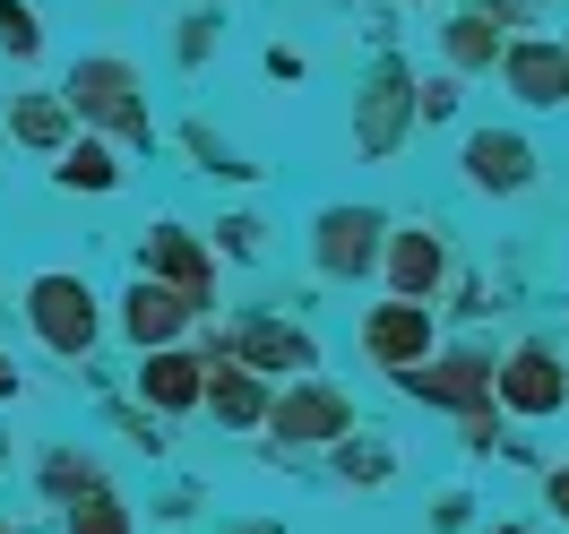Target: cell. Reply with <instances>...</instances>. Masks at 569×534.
<instances>
[{
	"label": "cell",
	"mask_w": 569,
	"mask_h": 534,
	"mask_svg": "<svg viewBox=\"0 0 569 534\" xmlns=\"http://www.w3.org/2000/svg\"><path fill=\"white\" fill-rule=\"evenodd\" d=\"M52 181L78 190V199H112V190L130 181V164H121V147H112V139L87 130V139H61V147H52Z\"/></svg>",
	"instance_id": "16"
},
{
	"label": "cell",
	"mask_w": 569,
	"mask_h": 534,
	"mask_svg": "<svg viewBox=\"0 0 569 534\" xmlns=\"http://www.w3.org/2000/svg\"><path fill=\"white\" fill-rule=\"evenodd\" d=\"M483 534H535V526H483Z\"/></svg>",
	"instance_id": "32"
},
{
	"label": "cell",
	"mask_w": 569,
	"mask_h": 534,
	"mask_svg": "<svg viewBox=\"0 0 569 534\" xmlns=\"http://www.w3.org/2000/svg\"><path fill=\"white\" fill-rule=\"evenodd\" d=\"M0 474H9V440H0Z\"/></svg>",
	"instance_id": "33"
},
{
	"label": "cell",
	"mask_w": 569,
	"mask_h": 534,
	"mask_svg": "<svg viewBox=\"0 0 569 534\" xmlns=\"http://www.w3.org/2000/svg\"><path fill=\"white\" fill-rule=\"evenodd\" d=\"M9 139L52 155V147L70 139V104H61V95H27V104H9Z\"/></svg>",
	"instance_id": "20"
},
{
	"label": "cell",
	"mask_w": 569,
	"mask_h": 534,
	"mask_svg": "<svg viewBox=\"0 0 569 534\" xmlns=\"http://www.w3.org/2000/svg\"><path fill=\"white\" fill-rule=\"evenodd\" d=\"M380 233H389V215H380V208H320V224H311V259H320V276L362 285L371 259H380Z\"/></svg>",
	"instance_id": "10"
},
{
	"label": "cell",
	"mask_w": 569,
	"mask_h": 534,
	"mask_svg": "<svg viewBox=\"0 0 569 534\" xmlns=\"http://www.w3.org/2000/svg\"><path fill=\"white\" fill-rule=\"evenodd\" d=\"M36 474H43V492H52V500L104 492V465L87 457V449H43V465H36Z\"/></svg>",
	"instance_id": "21"
},
{
	"label": "cell",
	"mask_w": 569,
	"mask_h": 534,
	"mask_svg": "<svg viewBox=\"0 0 569 534\" xmlns=\"http://www.w3.org/2000/svg\"><path fill=\"white\" fill-rule=\"evenodd\" d=\"M449 61H458V70H492L500 61V27L483 9H458V18H449Z\"/></svg>",
	"instance_id": "22"
},
{
	"label": "cell",
	"mask_w": 569,
	"mask_h": 534,
	"mask_svg": "<svg viewBox=\"0 0 569 534\" xmlns=\"http://www.w3.org/2000/svg\"><path fill=\"white\" fill-rule=\"evenodd\" d=\"M440 345V328H431V302H371L362 311V354L380 362V371H406V362H423Z\"/></svg>",
	"instance_id": "13"
},
{
	"label": "cell",
	"mask_w": 569,
	"mask_h": 534,
	"mask_svg": "<svg viewBox=\"0 0 569 534\" xmlns=\"http://www.w3.org/2000/svg\"><path fill=\"white\" fill-rule=\"evenodd\" d=\"M371 268L389 276L397 302H440V285H449V233L440 224H389Z\"/></svg>",
	"instance_id": "5"
},
{
	"label": "cell",
	"mask_w": 569,
	"mask_h": 534,
	"mask_svg": "<svg viewBox=\"0 0 569 534\" xmlns=\"http://www.w3.org/2000/svg\"><path fill=\"white\" fill-rule=\"evenodd\" d=\"M208 354H233V362H250V371H320V336L311 328H293V320H242V328H224Z\"/></svg>",
	"instance_id": "11"
},
{
	"label": "cell",
	"mask_w": 569,
	"mask_h": 534,
	"mask_svg": "<svg viewBox=\"0 0 569 534\" xmlns=\"http://www.w3.org/2000/svg\"><path fill=\"white\" fill-rule=\"evenodd\" d=\"M216 250H224V259H268V224H259V215H224V224H216Z\"/></svg>",
	"instance_id": "25"
},
{
	"label": "cell",
	"mask_w": 569,
	"mask_h": 534,
	"mask_svg": "<svg viewBox=\"0 0 569 534\" xmlns=\"http://www.w3.org/2000/svg\"><path fill=\"white\" fill-rule=\"evenodd\" d=\"M181 147H190V155H199V173H224V181H250V173H259V164H250V155H233V147L216 139L208 121H190V130H181Z\"/></svg>",
	"instance_id": "24"
},
{
	"label": "cell",
	"mask_w": 569,
	"mask_h": 534,
	"mask_svg": "<svg viewBox=\"0 0 569 534\" xmlns=\"http://www.w3.org/2000/svg\"><path fill=\"white\" fill-rule=\"evenodd\" d=\"M18 311H27V328H36V345H43V354H61V362H87V354H96V336H104L96 285H87L78 268H36L27 293H18Z\"/></svg>",
	"instance_id": "2"
},
{
	"label": "cell",
	"mask_w": 569,
	"mask_h": 534,
	"mask_svg": "<svg viewBox=\"0 0 569 534\" xmlns=\"http://www.w3.org/2000/svg\"><path fill=\"white\" fill-rule=\"evenodd\" d=\"M61 104H70V121H87V130L112 139V147H156V112H147L139 61H121V52H87V61H70Z\"/></svg>",
	"instance_id": "1"
},
{
	"label": "cell",
	"mask_w": 569,
	"mask_h": 534,
	"mask_svg": "<svg viewBox=\"0 0 569 534\" xmlns=\"http://www.w3.org/2000/svg\"><path fill=\"white\" fill-rule=\"evenodd\" d=\"M406 396H423V405H440V414H466V405H483L492 396V354L483 345H431L423 362H406V371H389Z\"/></svg>",
	"instance_id": "4"
},
{
	"label": "cell",
	"mask_w": 569,
	"mask_h": 534,
	"mask_svg": "<svg viewBox=\"0 0 569 534\" xmlns=\"http://www.w3.org/2000/svg\"><path fill=\"white\" fill-rule=\"evenodd\" d=\"M70 517H61V534H139V517H130V500L112 492H78V500H61Z\"/></svg>",
	"instance_id": "19"
},
{
	"label": "cell",
	"mask_w": 569,
	"mask_h": 534,
	"mask_svg": "<svg viewBox=\"0 0 569 534\" xmlns=\"http://www.w3.org/2000/svg\"><path fill=\"white\" fill-rule=\"evenodd\" d=\"M302 70H311V61H302L293 43H277V52H268V78H302Z\"/></svg>",
	"instance_id": "30"
},
{
	"label": "cell",
	"mask_w": 569,
	"mask_h": 534,
	"mask_svg": "<svg viewBox=\"0 0 569 534\" xmlns=\"http://www.w3.org/2000/svg\"><path fill=\"white\" fill-rule=\"evenodd\" d=\"M208 43H216V18L190 9V18H181V61H208Z\"/></svg>",
	"instance_id": "28"
},
{
	"label": "cell",
	"mask_w": 569,
	"mask_h": 534,
	"mask_svg": "<svg viewBox=\"0 0 569 534\" xmlns=\"http://www.w3.org/2000/svg\"><path fill=\"white\" fill-rule=\"evenodd\" d=\"M199 320V311H190V302H181L173 285H156V276H139V285L121 293V336H130V345H181V328Z\"/></svg>",
	"instance_id": "15"
},
{
	"label": "cell",
	"mask_w": 569,
	"mask_h": 534,
	"mask_svg": "<svg viewBox=\"0 0 569 534\" xmlns=\"http://www.w3.org/2000/svg\"><path fill=\"white\" fill-rule=\"evenodd\" d=\"M199 371H208V362L181 354V345H147V354H139V405H156V414H190V405H199Z\"/></svg>",
	"instance_id": "17"
},
{
	"label": "cell",
	"mask_w": 569,
	"mask_h": 534,
	"mask_svg": "<svg viewBox=\"0 0 569 534\" xmlns=\"http://www.w3.org/2000/svg\"><path fill=\"white\" fill-rule=\"evenodd\" d=\"M18 389H27V380H18V362L0 354V405H9V396H18Z\"/></svg>",
	"instance_id": "31"
},
{
	"label": "cell",
	"mask_w": 569,
	"mask_h": 534,
	"mask_svg": "<svg viewBox=\"0 0 569 534\" xmlns=\"http://www.w3.org/2000/svg\"><path fill=\"white\" fill-rule=\"evenodd\" d=\"M0 534H18V526H9V517H0Z\"/></svg>",
	"instance_id": "34"
},
{
	"label": "cell",
	"mask_w": 569,
	"mask_h": 534,
	"mask_svg": "<svg viewBox=\"0 0 569 534\" xmlns=\"http://www.w3.org/2000/svg\"><path fill=\"white\" fill-rule=\"evenodd\" d=\"M500 87L527 112H561L569 104V43L561 36H500Z\"/></svg>",
	"instance_id": "7"
},
{
	"label": "cell",
	"mask_w": 569,
	"mask_h": 534,
	"mask_svg": "<svg viewBox=\"0 0 569 534\" xmlns=\"http://www.w3.org/2000/svg\"><path fill=\"white\" fill-rule=\"evenodd\" d=\"M415 121H458V78H415Z\"/></svg>",
	"instance_id": "26"
},
{
	"label": "cell",
	"mask_w": 569,
	"mask_h": 534,
	"mask_svg": "<svg viewBox=\"0 0 569 534\" xmlns=\"http://www.w3.org/2000/svg\"><path fill=\"white\" fill-rule=\"evenodd\" d=\"M259 431H277V440H293V449H328L337 431H355V405H346V389H328V380L302 371L284 396H268Z\"/></svg>",
	"instance_id": "8"
},
{
	"label": "cell",
	"mask_w": 569,
	"mask_h": 534,
	"mask_svg": "<svg viewBox=\"0 0 569 534\" xmlns=\"http://www.w3.org/2000/svg\"><path fill=\"white\" fill-rule=\"evenodd\" d=\"M0 52L9 61H43V9L36 0H0Z\"/></svg>",
	"instance_id": "23"
},
{
	"label": "cell",
	"mask_w": 569,
	"mask_h": 534,
	"mask_svg": "<svg viewBox=\"0 0 569 534\" xmlns=\"http://www.w3.org/2000/svg\"><path fill=\"white\" fill-rule=\"evenodd\" d=\"M431 526H440V534L475 526V500H466V492H449V500H440V508H431Z\"/></svg>",
	"instance_id": "29"
},
{
	"label": "cell",
	"mask_w": 569,
	"mask_h": 534,
	"mask_svg": "<svg viewBox=\"0 0 569 534\" xmlns=\"http://www.w3.org/2000/svg\"><path fill=\"white\" fill-rule=\"evenodd\" d=\"M139 276H156V285H173L190 311H208V293H216V268H208V250L190 242L181 224H147L139 233Z\"/></svg>",
	"instance_id": "12"
},
{
	"label": "cell",
	"mask_w": 569,
	"mask_h": 534,
	"mask_svg": "<svg viewBox=\"0 0 569 534\" xmlns=\"http://www.w3.org/2000/svg\"><path fill=\"white\" fill-rule=\"evenodd\" d=\"M492 405H500V414H527V423H552V414L569 405V362H561V345L527 336V345L492 354Z\"/></svg>",
	"instance_id": "3"
},
{
	"label": "cell",
	"mask_w": 569,
	"mask_h": 534,
	"mask_svg": "<svg viewBox=\"0 0 569 534\" xmlns=\"http://www.w3.org/2000/svg\"><path fill=\"white\" fill-rule=\"evenodd\" d=\"M328 449H337V483H362V492L397 483V449H389V431H337Z\"/></svg>",
	"instance_id": "18"
},
{
	"label": "cell",
	"mask_w": 569,
	"mask_h": 534,
	"mask_svg": "<svg viewBox=\"0 0 569 534\" xmlns=\"http://www.w3.org/2000/svg\"><path fill=\"white\" fill-rule=\"evenodd\" d=\"M208 371H199V405H208L224 431H259V414H268V371H250V362L233 354H199Z\"/></svg>",
	"instance_id": "14"
},
{
	"label": "cell",
	"mask_w": 569,
	"mask_h": 534,
	"mask_svg": "<svg viewBox=\"0 0 569 534\" xmlns=\"http://www.w3.org/2000/svg\"><path fill=\"white\" fill-rule=\"evenodd\" d=\"M406 130H415V78H406V61H380L355 95V147L371 164H389L406 147Z\"/></svg>",
	"instance_id": "6"
},
{
	"label": "cell",
	"mask_w": 569,
	"mask_h": 534,
	"mask_svg": "<svg viewBox=\"0 0 569 534\" xmlns=\"http://www.w3.org/2000/svg\"><path fill=\"white\" fill-rule=\"evenodd\" d=\"M458 164H466V190H475V199H527L535 181H543V155H535L527 130H475Z\"/></svg>",
	"instance_id": "9"
},
{
	"label": "cell",
	"mask_w": 569,
	"mask_h": 534,
	"mask_svg": "<svg viewBox=\"0 0 569 534\" xmlns=\"http://www.w3.org/2000/svg\"><path fill=\"white\" fill-rule=\"evenodd\" d=\"M466 449H475V457H492V449H509V431H500L492 396H483V405H466Z\"/></svg>",
	"instance_id": "27"
}]
</instances>
